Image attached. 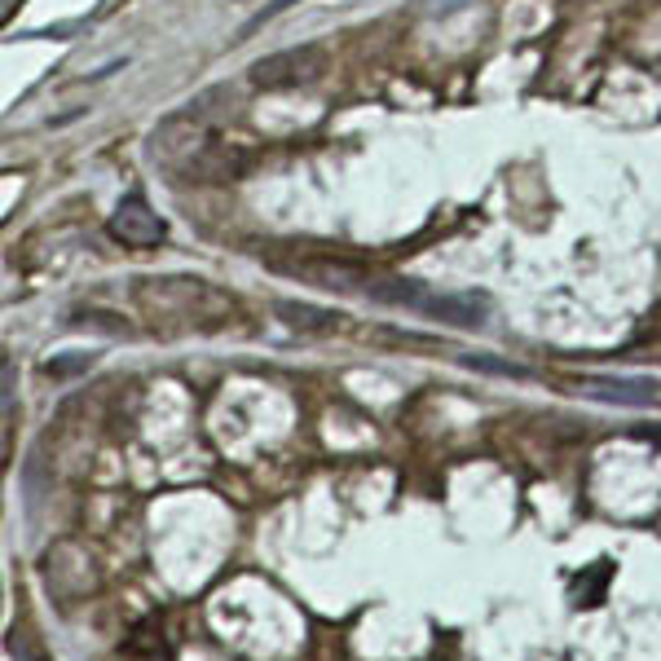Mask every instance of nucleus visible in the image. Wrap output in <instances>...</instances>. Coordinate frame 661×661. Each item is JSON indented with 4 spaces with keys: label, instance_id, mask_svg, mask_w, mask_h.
<instances>
[{
    "label": "nucleus",
    "instance_id": "nucleus-2",
    "mask_svg": "<svg viewBox=\"0 0 661 661\" xmlns=\"http://www.w3.org/2000/svg\"><path fill=\"white\" fill-rule=\"evenodd\" d=\"M111 234L124 243V247H155V243H164V221L142 204L138 194L132 198H124L119 204V212L111 217Z\"/></svg>",
    "mask_w": 661,
    "mask_h": 661
},
{
    "label": "nucleus",
    "instance_id": "nucleus-6",
    "mask_svg": "<svg viewBox=\"0 0 661 661\" xmlns=\"http://www.w3.org/2000/svg\"><path fill=\"white\" fill-rule=\"evenodd\" d=\"M468 366H477V371H494V375H511V379H520L524 371L520 366H511V362H494V358H463Z\"/></svg>",
    "mask_w": 661,
    "mask_h": 661
},
{
    "label": "nucleus",
    "instance_id": "nucleus-1",
    "mask_svg": "<svg viewBox=\"0 0 661 661\" xmlns=\"http://www.w3.org/2000/svg\"><path fill=\"white\" fill-rule=\"evenodd\" d=\"M379 296L397 300V304H411V309H424V313H441L445 322H463V326L481 322V300H472V296H428V291H415V287H379Z\"/></svg>",
    "mask_w": 661,
    "mask_h": 661
},
{
    "label": "nucleus",
    "instance_id": "nucleus-5",
    "mask_svg": "<svg viewBox=\"0 0 661 661\" xmlns=\"http://www.w3.org/2000/svg\"><path fill=\"white\" fill-rule=\"evenodd\" d=\"M291 5H296V0H274V5H264L260 14H251V18H247V23L238 27V40H243V36H251L256 27H264V23H270V18H278V14H283V10H291Z\"/></svg>",
    "mask_w": 661,
    "mask_h": 661
},
{
    "label": "nucleus",
    "instance_id": "nucleus-4",
    "mask_svg": "<svg viewBox=\"0 0 661 661\" xmlns=\"http://www.w3.org/2000/svg\"><path fill=\"white\" fill-rule=\"evenodd\" d=\"M283 313H287V322H304V326H317V330H330L340 317L336 313H322V309H309V304H283Z\"/></svg>",
    "mask_w": 661,
    "mask_h": 661
},
{
    "label": "nucleus",
    "instance_id": "nucleus-3",
    "mask_svg": "<svg viewBox=\"0 0 661 661\" xmlns=\"http://www.w3.org/2000/svg\"><path fill=\"white\" fill-rule=\"evenodd\" d=\"M586 392L600 402H622V406H648L657 402V384L652 379H613V375H595L586 379Z\"/></svg>",
    "mask_w": 661,
    "mask_h": 661
}]
</instances>
